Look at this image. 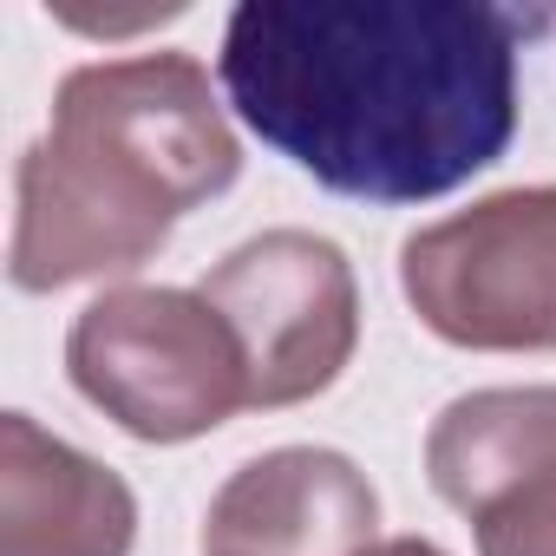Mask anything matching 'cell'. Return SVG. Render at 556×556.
<instances>
[{"label":"cell","mask_w":556,"mask_h":556,"mask_svg":"<svg viewBox=\"0 0 556 556\" xmlns=\"http://www.w3.org/2000/svg\"><path fill=\"white\" fill-rule=\"evenodd\" d=\"M536 465H556V387L458 393L426 432V478L458 517Z\"/></svg>","instance_id":"cell-8"},{"label":"cell","mask_w":556,"mask_h":556,"mask_svg":"<svg viewBox=\"0 0 556 556\" xmlns=\"http://www.w3.org/2000/svg\"><path fill=\"white\" fill-rule=\"evenodd\" d=\"M380 491L334 445H275L223 478L203 517V556H367Z\"/></svg>","instance_id":"cell-6"},{"label":"cell","mask_w":556,"mask_h":556,"mask_svg":"<svg viewBox=\"0 0 556 556\" xmlns=\"http://www.w3.org/2000/svg\"><path fill=\"white\" fill-rule=\"evenodd\" d=\"M73 387L131 439L184 445L249 406L242 348L203 289L125 282L79 308L66 334Z\"/></svg>","instance_id":"cell-3"},{"label":"cell","mask_w":556,"mask_h":556,"mask_svg":"<svg viewBox=\"0 0 556 556\" xmlns=\"http://www.w3.org/2000/svg\"><path fill=\"white\" fill-rule=\"evenodd\" d=\"M400 289L445 348L556 354V184L491 190L413 229Z\"/></svg>","instance_id":"cell-4"},{"label":"cell","mask_w":556,"mask_h":556,"mask_svg":"<svg viewBox=\"0 0 556 556\" xmlns=\"http://www.w3.org/2000/svg\"><path fill=\"white\" fill-rule=\"evenodd\" d=\"M203 302L242 348L249 413H282L328 393L361 348L354 262L315 229H262L236 242L203 275Z\"/></svg>","instance_id":"cell-5"},{"label":"cell","mask_w":556,"mask_h":556,"mask_svg":"<svg viewBox=\"0 0 556 556\" xmlns=\"http://www.w3.org/2000/svg\"><path fill=\"white\" fill-rule=\"evenodd\" d=\"M478 556H556V465L497 484L471 517Z\"/></svg>","instance_id":"cell-9"},{"label":"cell","mask_w":556,"mask_h":556,"mask_svg":"<svg viewBox=\"0 0 556 556\" xmlns=\"http://www.w3.org/2000/svg\"><path fill=\"white\" fill-rule=\"evenodd\" d=\"M242 177V138L190 53L73 66L14 170L8 275L53 295L144 268L170 229Z\"/></svg>","instance_id":"cell-2"},{"label":"cell","mask_w":556,"mask_h":556,"mask_svg":"<svg viewBox=\"0 0 556 556\" xmlns=\"http://www.w3.org/2000/svg\"><path fill=\"white\" fill-rule=\"evenodd\" d=\"M216 79L295 170L361 203H426L517 138V27L478 0H242Z\"/></svg>","instance_id":"cell-1"},{"label":"cell","mask_w":556,"mask_h":556,"mask_svg":"<svg viewBox=\"0 0 556 556\" xmlns=\"http://www.w3.org/2000/svg\"><path fill=\"white\" fill-rule=\"evenodd\" d=\"M367 556H445V549H439L432 536H380Z\"/></svg>","instance_id":"cell-10"},{"label":"cell","mask_w":556,"mask_h":556,"mask_svg":"<svg viewBox=\"0 0 556 556\" xmlns=\"http://www.w3.org/2000/svg\"><path fill=\"white\" fill-rule=\"evenodd\" d=\"M138 497L40 419H0V556H131Z\"/></svg>","instance_id":"cell-7"}]
</instances>
